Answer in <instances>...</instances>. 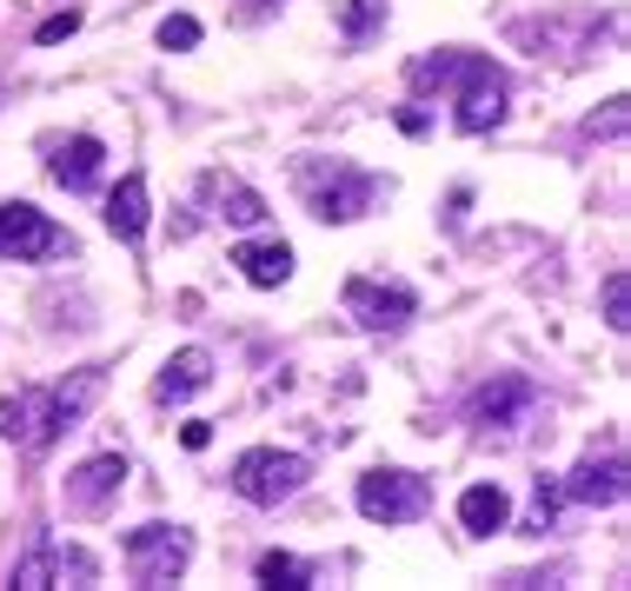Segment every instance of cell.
I'll use <instances>...</instances> for the list:
<instances>
[{
  "label": "cell",
  "mask_w": 631,
  "mask_h": 591,
  "mask_svg": "<svg viewBox=\"0 0 631 591\" xmlns=\"http://www.w3.org/2000/svg\"><path fill=\"white\" fill-rule=\"evenodd\" d=\"M293 180H299V200L312 206V220H333V226L366 220L385 200V180L366 174V166H346V159H299Z\"/></svg>",
  "instance_id": "6da1fadb"
},
{
  "label": "cell",
  "mask_w": 631,
  "mask_h": 591,
  "mask_svg": "<svg viewBox=\"0 0 631 591\" xmlns=\"http://www.w3.org/2000/svg\"><path fill=\"white\" fill-rule=\"evenodd\" d=\"M312 478V459L306 452H279V446H253V452H240L233 459V492H240L247 505H286L299 485Z\"/></svg>",
  "instance_id": "7a4b0ae2"
},
{
  "label": "cell",
  "mask_w": 631,
  "mask_h": 591,
  "mask_svg": "<svg viewBox=\"0 0 631 591\" xmlns=\"http://www.w3.org/2000/svg\"><path fill=\"white\" fill-rule=\"evenodd\" d=\"M353 498H359V512H366L372 525H413V519H426L432 485H426L419 472H406V465H379V472L359 478Z\"/></svg>",
  "instance_id": "3957f363"
},
{
  "label": "cell",
  "mask_w": 631,
  "mask_h": 591,
  "mask_svg": "<svg viewBox=\"0 0 631 591\" xmlns=\"http://www.w3.org/2000/svg\"><path fill=\"white\" fill-rule=\"evenodd\" d=\"M532 412H538V386L519 379V373H499L492 386H479L472 405H465V418L479 426V439H519L532 426Z\"/></svg>",
  "instance_id": "277c9868"
},
{
  "label": "cell",
  "mask_w": 631,
  "mask_h": 591,
  "mask_svg": "<svg viewBox=\"0 0 631 591\" xmlns=\"http://www.w3.org/2000/svg\"><path fill=\"white\" fill-rule=\"evenodd\" d=\"M187 565H193V532L187 525H140V532H127L133 584H174V578H187Z\"/></svg>",
  "instance_id": "5b68a950"
},
{
  "label": "cell",
  "mask_w": 631,
  "mask_h": 591,
  "mask_svg": "<svg viewBox=\"0 0 631 591\" xmlns=\"http://www.w3.org/2000/svg\"><path fill=\"white\" fill-rule=\"evenodd\" d=\"M73 239L27 200H0V260H67Z\"/></svg>",
  "instance_id": "8992f818"
},
{
  "label": "cell",
  "mask_w": 631,
  "mask_h": 591,
  "mask_svg": "<svg viewBox=\"0 0 631 591\" xmlns=\"http://www.w3.org/2000/svg\"><path fill=\"white\" fill-rule=\"evenodd\" d=\"M127 485V459L120 452H100V459H81L67 478H60V505H67V519H107L114 512V498Z\"/></svg>",
  "instance_id": "52a82bcc"
},
{
  "label": "cell",
  "mask_w": 631,
  "mask_h": 591,
  "mask_svg": "<svg viewBox=\"0 0 631 591\" xmlns=\"http://www.w3.org/2000/svg\"><path fill=\"white\" fill-rule=\"evenodd\" d=\"M452 120H459V133H492L499 120H505V80H499V67L486 60V54H472V67H465V80L452 87Z\"/></svg>",
  "instance_id": "ba28073f"
},
{
  "label": "cell",
  "mask_w": 631,
  "mask_h": 591,
  "mask_svg": "<svg viewBox=\"0 0 631 591\" xmlns=\"http://www.w3.org/2000/svg\"><path fill=\"white\" fill-rule=\"evenodd\" d=\"M0 439H14L27 452H47L60 439V418H53V392L47 386H21L14 399H0Z\"/></svg>",
  "instance_id": "9c48e42d"
},
{
  "label": "cell",
  "mask_w": 631,
  "mask_h": 591,
  "mask_svg": "<svg viewBox=\"0 0 631 591\" xmlns=\"http://www.w3.org/2000/svg\"><path fill=\"white\" fill-rule=\"evenodd\" d=\"M413 306H419V299H413L406 286H385V280H366V273L346 280V312H353L366 332H400V326L413 319Z\"/></svg>",
  "instance_id": "30bf717a"
},
{
  "label": "cell",
  "mask_w": 631,
  "mask_h": 591,
  "mask_svg": "<svg viewBox=\"0 0 631 591\" xmlns=\"http://www.w3.org/2000/svg\"><path fill=\"white\" fill-rule=\"evenodd\" d=\"M565 485V498H579V505H618L624 498V459L618 452H585L579 465H572V478H559Z\"/></svg>",
  "instance_id": "8fae6325"
},
{
  "label": "cell",
  "mask_w": 631,
  "mask_h": 591,
  "mask_svg": "<svg viewBox=\"0 0 631 591\" xmlns=\"http://www.w3.org/2000/svg\"><path fill=\"white\" fill-rule=\"evenodd\" d=\"M200 200H213V220H226V226H260L266 220V200L240 174H200Z\"/></svg>",
  "instance_id": "7c38bea8"
},
{
  "label": "cell",
  "mask_w": 631,
  "mask_h": 591,
  "mask_svg": "<svg viewBox=\"0 0 631 591\" xmlns=\"http://www.w3.org/2000/svg\"><path fill=\"white\" fill-rule=\"evenodd\" d=\"M206 386H213V353H206V346H187V353H174V359L160 366L153 399H160V405H180V399H193V392H206Z\"/></svg>",
  "instance_id": "4fadbf2b"
},
{
  "label": "cell",
  "mask_w": 631,
  "mask_h": 591,
  "mask_svg": "<svg viewBox=\"0 0 631 591\" xmlns=\"http://www.w3.org/2000/svg\"><path fill=\"white\" fill-rule=\"evenodd\" d=\"M459 525H465V532H479V539L505 532V525H512V498H505V485H492V478L465 485V492H459Z\"/></svg>",
  "instance_id": "5bb4252c"
},
{
  "label": "cell",
  "mask_w": 631,
  "mask_h": 591,
  "mask_svg": "<svg viewBox=\"0 0 631 591\" xmlns=\"http://www.w3.org/2000/svg\"><path fill=\"white\" fill-rule=\"evenodd\" d=\"M100 392H107V373H100V366L67 373V379L53 386V418H60V433H73V426H81V418L100 405Z\"/></svg>",
  "instance_id": "9a60e30c"
},
{
  "label": "cell",
  "mask_w": 631,
  "mask_h": 591,
  "mask_svg": "<svg viewBox=\"0 0 631 591\" xmlns=\"http://www.w3.org/2000/svg\"><path fill=\"white\" fill-rule=\"evenodd\" d=\"M233 267L253 286H286L293 280V246L286 239H247V246H233Z\"/></svg>",
  "instance_id": "2e32d148"
},
{
  "label": "cell",
  "mask_w": 631,
  "mask_h": 591,
  "mask_svg": "<svg viewBox=\"0 0 631 591\" xmlns=\"http://www.w3.org/2000/svg\"><path fill=\"white\" fill-rule=\"evenodd\" d=\"M100 159H107V146H100L94 133H81V140H67V146L53 153V180H60L67 193H87V187L100 180Z\"/></svg>",
  "instance_id": "e0dca14e"
},
{
  "label": "cell",
  "mask_w": 631,
  "mask_h": 591,
  "mask_svg": "<svg viewBox=\"0 0 631 591\" xmlns=\"http://www.w3.org/2000/svg\"><path fill=\"white\" fill-rule=\"evenodd\" d=\"M107 226H114V239L140 246V233H146V174H127V180L114 187V200H107Z\"/></svg>",
  "instance_id": "ac0fdd59"
},
{
  "label": "cell",
  "mask_w": 631,
  "mask_h": 591,
  "mask_svg": "<svg viewBox=\"0 0 631 591\" xmlns=\"http://www.w3.org/2000/svg\"><path fill=\"white\" fill-rule=\"evenodd\" d=\"M465 67H472L465 47H439V54H419V60L406 67V80H413V87H459Z\"/></svg>",
  "instance_id": "d6986e66"
},
{
  "label": "cell",
  "mask_w": 631,
  "mask_h": 591,
  "mask_svg": "<svg viewBox=\"0 0 631 591\" xmlns=\"http://www.w3.org/2000/svg\"><path fill=\"white\" fill-rule=\"evenodd\" d=\"M260 584H273V591H312V565L306 558H293V552H260Z\"/></svg>",
  "instance_id": "ffe728a7"
},
{
  "label": "cell",
  "mask_w": 631,
  "mask_h": 591,
  "mask_svg": "<svg viewBox=\"0 0 631 591\" xmlns=\"http://www.w3.org/2000/svg\"><path fill=\"white\" fill-rule=\"evenodd\" d=\"M14 584H21V591H47V584H60V545H34V552L14 565Z\"/></svg>",
  "instance_id": "44dd1931"
},
{
  "label": "cell",
  "mask_w": 631,
  "mask_h": 591,
  "mask_svg": "<svg viewBox=\"0 0 631 591\" xmlns=\"http://www.w3.org/2000/svg\"><path fill=\"white\" fill-rule=\"evenodd\" d=\"M559 505H565V485H559V478H538V485H532V512H525V532H551V519H559Z\"/></svg>",
  "instance_id": "7402d4cb"
},
{
  "label": "cell",
  "mask_w": 631,
  "mask_h": 591,
  "mask_svg": "<svg viewBox=\"0 0 631 591\" xmlns=\"http://www.w3.org/2000/svg\"><path fill=\"white\" fill-rule=\"evenodd\" d=\"M379 21H385V0H346V14H340V34H346V40H366Z\"/></svg>",
  "instance_id": "603a6c76"
},
{
  "label": "cell",
  "mask_w": 631,
  "mask_h": 591,
  "mask_svg": "<svg viewBox=\"0 0 631 591\" xmlns=\"http://www.w3.org/2000/svg\"><path fill=\"white\" fill-rule=\"evenodd\" d=\"M605 326H611V332L631 326V273H611V280H605Z\"/></svg>",
  "instance_id": "cb8c5ba5"
},
{
  "label": "cell",
  "mask_w": 631,
  "mask_h": 591,
  "mask_svg": "<svg viewBox=\"0 0 631 591\" xmlns=\"http://www.w3.org/2000/svg\"><path fill=\"white\" fill-rule=\"evenodd\" d=\"M631 127V101H605V114L585 120V140H618Z\"/></svg>",
  "instance_id": "d4e9b609"
},
{
  "label": "cell",
  "mask_w": 631,
  "mask_h": 591,
  "mask_svg": "<svg viewBox=\"0 0 631 591\" xmlns=\"http://www.w3.org/2000/svg\"><path fill=\"white\" fill-rule=\"evenodd\" d=\"M160 47H167V54L200 47V21H193V14H167V21H160Z\"/></svg>",
  "instance_id": "484cf974"
},
{
  "label": "cell",
  "mask_w": 631,
  "mask_h": 591,
  "mask_svg": "<svg viewBox=\"0 0 631 591\" xmlns=\"http://www.w3.org/2000/svg\"><path fill=\"white\" fill-rule=\"evenodd\" d=\"M73 34H81V14H73V8H67V14H47V21L34 27L40 47H60V40H73Z\"/></svg>",
  "instance_id": "4316f807"
},
{
  "label": "cell",
  "mask_w": 631,
  "mask_h": 591,
  "mask_svg": "<svg viewBox=\"0 0 631 591\" xmlns=\"http://www.w3.org/2000/svg\"><path fill=\"white\" fill-rule=\"evenodd\" d=\"M180 446H187V452H206V446H213V418H187V426H180Z\"/></svg>",
  "instance_id": "83f0119b"
},
{
  "label": "cell",
  "mask_w": 631,
  "mask_h": 591,
  "mask_svg": "<svg viewBox=\"0 0 631 591\" xmlns=\"http://www.w3.org/2000/svg\"><path fill=\"white\" fill-rule=\"evenodd\" d=\"M400 133H413V140H419V133H432V120H426L419 107H406V114H400Z\"/></svg>",
  "instance_id": "f1b7e54d"
}]
</instances>
